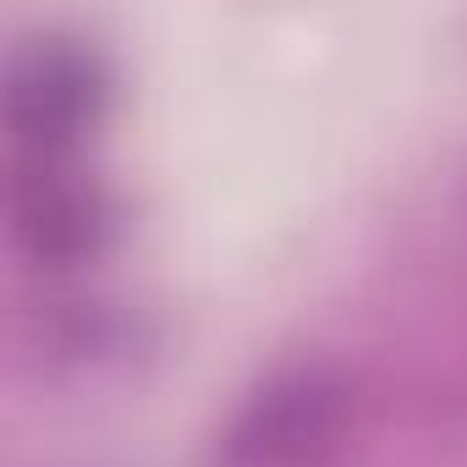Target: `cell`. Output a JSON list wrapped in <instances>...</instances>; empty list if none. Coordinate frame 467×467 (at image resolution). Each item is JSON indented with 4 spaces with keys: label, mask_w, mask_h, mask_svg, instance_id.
<instances>
[{
    "label": "cell",
    "mask_w": 467,
    "mask_h": 467,
    "mask_svg": "<svg viewBox=\"0 0 467 467\" xmlns=\"http://www.w3.org/2000/svg\"><path fill=\"white\" fill-rule=\"evenodd\" d=\"M99 99H105V83H99L94 56H83L67 39L34 45L12 61V83H6L12 132L23 149L45 160L88 132V121L99 116Z\"/></svg>",
    "instance_id": "cell-1"
},
{
    "label": "cell",
    "mask_w": 467,
    "mask_h": 467,
    "mask_svg": "<svg viewBox=\"0 0 467 467\" xmlns=\"http://www.w3.org/2000/svg\"><path fill=\"white\" fill-rule=\"evenodd\" d=\"M94 231H99V209H94V198L78 182H67V176L39 165L17 187V237H23V248L39 265L45 259L50 265L83 259L94 248Z\"/></svg>",
    "instance_id": "cell-2"
}]
</instances>
